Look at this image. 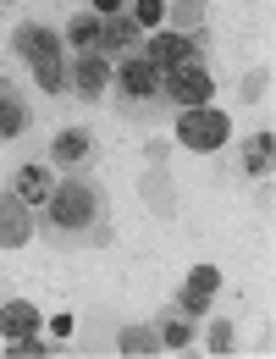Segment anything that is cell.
<instances>
[{
	"label": "cell",
	"mask_w": 276,
	"mask_h": 359,
	"mask_svg": "<svg viewBox=\"0 0 276 359\" xmlns=\"http://www.w3.org/2000/svg\"><path fill=\"white\" fill-rule=\"evenodd\" d=\"M39 232H45L50 249H99V243H111L105 188H99L89 172L55 177L50 199L39 205Z\"/></svg>",
	"instance_id": "obj_1"
},
{
	"label": "cell",
	"mask_w": 276,
	"mask_h": 359,
	"mask_svg": "<svg viewBox=\"0 0 276 359\" xmlns=\"http://www.w3.org/2000/svg\"><path fill=\"white\" fill-rule=\"evenodd\" d=\"M111 105L127 116V122H144V128H155L160 116H172V105H166V72L144 55V50H133V55H122L116 61V78H111Z\"/></svg>",
	"instance_id": "obj_2"
},
{
	"label": "cell",
	"mask_w": 276,
	"mask_h": 359,
	"mask_svg": "<svg viewBox=\"0 0 276 359\" xmlns=\"http://www.w3.org/2000/svg\"><path fill=\"white\" fill-rule=\"evenodd\" d=\"M11 50L34 67V83L45 94H61L67 89V67H61V39L50 34V28H39V22H22L17 34H11Z\"/></svg>",
	"instance_id": "obj_3"
},
{
	"label": "cell",
	"mask_w": 276,
	"mask_h": 359,
	"mask_svg": "<svg viewBox=\"0 0 276 359\" xmlns=\"http://www.w3.org/2000/svg\"><path fill=\"white\" fill-rule=\"evenodd\" d=\"M227 138H232L227 111H216V105H193V111H177V144H183V149H199V155H210V149H221Z\"/></svg>",
	"instance_id": "obj_4"
},
{
	"label": "cell",
	"mask_w": 276,
	"mask_h": 359,
	"mask_svg": "<svg viewBox=\"0 0 276 359\" xmlns=\"http://www.w3.org/2000/svg\"><path fill=\"white\" fill-rule=\"evenodd\" d=\"M50 166L55 172H94L99 166V138L89 133V128H61V133L50 138Z\"/></svg>",
	"instance_id": "obj_5"
},
{
	"label": "cell",
	"mask_w": 276,
	"mask_h": 359,
	"mask_svg": "<svg viewBox=\"0 0 276 359\" xmlns=\"http://www.w3.org/2000/svg\"><path fill=\"white\" fill-rule=\"evenodd\" d=\"M216 94V78L205 61H188V67H172L166 72V105L172 111H193V105H210Z\"/></svg>",
	"instance_id": "obj_6"
},
{
	"label": "cell",
	"mask_w": 276,
	"mask_h": 359,
	"mask_svg": "<svg viewBox=\"0 0 276 359\" xmlns=\"http://www.w3.org/2000/svg\"><path fill=\"white\" fill-rule=\"evenodd\" d=\"M111 89V61L105 55H78V67L67 72V94H78L83 105H99Z\"/></svg>",
	"instance_id": "obj_7"
},
{
	"label": "cell",
	"mask_w": 276,
	"mask_h": 359,
	"mask_svg": "<svg viewBox=\"0 0 276 359\" xmlns=\"http://www.w3.org/2000/svg\"><path fill=\"white\" fill-rule=\"evenodd\" d=\"M144 55L160 72H172V67H188V61H205V45L188 39V34H160V39H144Z\"/></svg>",
	"instance_id": "obj_8"
},
{
	"label": "cell",
	"mask_w": 276,
	"mask_h": 359,
	"mask_svg": "<svg viewBox=\"0 0 276 359\" xmlns=\"http://www.w3.org/2000/svg\"><path fill=\"white\" fill-rule=\"evenodd\" d=\"M221 293V266H193V276H188V287L177 293V310L188 315V320H199V315L210 310V299Z\"/></svg>",
	"instance_id": "obj_9"
},
{
	"label": "cell",
	"mask_w": 276,
	"mask_h": 359,
	"mask_svg": "<svg viewBox=\"0 0 276 359\" xmlns=\"http://www.w3.org/2000/svg\"><path fill=\"white\" fill-rule=\"evenodd\" d=\"M50 188H55V166H50V161H28V166H17V177H11V194H17L22 205H45Z\"/></svg>",
	"instance_id": "obj_10"
},
{
	"label": "cell",
	"mask_w": 276,
	"mask_h": 359,
	"mask_svg": "<svg viewBox=\"0 0 276 359\" xmlns=\"http://www.w3.org/2000/svg\"><path fill=\"white\" fill-rule=\"evenodd\" d=\"M34 128V105L22 100V94L11 89L6 78H0V144H11V138H22Z\"/></svg>",
	"instance_id": "obj_11"
},
{
	"label": "cell",
	"mask_w": 276,
	"mask_h": 359,
	"mask_svg": "<svg viewBox=\"0 0 276 359\" xmlns=\"http://www.w3.org/2000/svg\"><path fill=\"white\" fill-rule=\"evenodd\" d=\"M133 50H144V28L133 22V11H116V17H105V61L111 55H133Z\"/></svg>",
	"instance_id": "obj_12"
},
{
	"label": "cell",
	"mask_w": 276,
	"mask_h": 359,
	"mask_svg": "<svg viewBox=\"0 0 276 359\" xmlns=\"http://www.w3.org/2000/svg\"><path fill=\"white\" fill-rule=\"evenodd\" d=\"M45 326V310H34L28 299H11V304H0V337L6 343H17V337H34Z\"/></svg>",
	"instance_id": "obj_13"
},
{
	"label": "cell",
	"mask_w": 276,
	"mask_h": 359,
	"mask_svg": "<svg viewBox=\"0 0 276 359\" xmlns=\"http://www.w3.org/2000/svg\"><path fill=\"white\" fill-rule=\"evenodd\" d=\"M67 45L78 50V55H99V50H105V17L78 11V17L67 22Z\"/></svg>",
	"instance_id": "obj_14"
},
{
	"label": "cell",
	"mask_w": 276,
	"mask_h": 359,
	"mask_svg": "<svg viewBox=\"0 0 276 359\" xmlns=\"http://www.w3.org/2000/svg\"><path fill=\"white\" fill-rule=\"evenodd\" d=\"M34 226H28V216H22V199L17 194H0V243H22Z\"/></svg>",
	"instance_id": "obj_15"
},
{
	"label": "cell",
	"mask_w": 276,
	"mask_h": 359,
	"mask_svg": "<svg viewBox=\"0 0 276 359\" xmlns=\"http://www.w3.org/2000/svg\"><path fill=\"white\" fill-rule=\"evenodd\" d=\"M271 155H276V138L271 133H254L249 138V149H243V177H271Z\"/></svg>",
	"instance_id": "obj_16"
},
{
	"label": "cell",
	"mask_w": 276,
	"mask_h": 359,
	"mask_svg": "<svg viewBox=\"0 0 276 359\" xmlns=\"http://www.w3.org/2000/svg\"><path fill=\"white\" fill-rule=\"evenodd\" d=\"M149 348H160V332H122V354H149Z\"/></svg>",
	"instance_id": "obj_17"
},
{
	"label": "cell",
	"mask_w": 276,
	"mask_h": 359,
	"mask_svg": "<svg viewBox=\"0 0 276 359\" xmlns=\"http://www.w3.org/2000/svg\"><path fill=\"white\" fill-rule=\"evenodd\" d=\"M160 343L183 348V343H188V315H183V320H177V315H166V320H160Z\"/></svg>",
	"instance_id": "obj_18"
},
{
	"label": "cell",
	"mask_w": 276,
	"mask_h": 359,
	"mask_svg": "<svg viewBox=\"0 0 276 359\" xmlns=\"http://www.w3.org/2000/svg\"><path fill=\"white\" fill-rule=\"evenodd\" d=\"M160 11H166V0H138V6H133V22H138V28H155Z\"/></svg>",
	"instance_id": "obj_19"
},
{
	"label": "cell",
	"mask_w": 276,
	"mask_h": 359,
	"mask_svg": "<svg viewBox=\"0 0 276 359\" xmlns=\"http://www.w3.org/2000/svg\"><path fill=\"white\" fill-rule=\"evenodd\" d=\"M34 354H50L45 343H39V332H34V337H17V343H11V359H34Z\"/></svg>",
	"instance_id": "obj_20"
},
{
	"label": "cell",
	"mask_w": 276,
	"mask_h": 359,
	"mask_svg": "<svg viewBox=\"0 0 276 359\" xmlns=\"http://www.w3.org/2000/svg\"><path fill=\"white\" fill-rule=\"evenodd\" d=\"M210 348H216V354H227V348H232V326H227V320L210 326Z\"/></svg>",
	"instance_id": "obj_21"
},
{
	"label": "cell",
	"mask_w": 276,
	"mask_h": 359,
	"mask_svg": "<svg viewBox=\"0 0 276 359\" xmlns=\"http://www.w3.org/2000/svg\"><path fill=\"white\" fill-rule=\"evenodd\" d=\"M122 11V0H94V17H116Z\"/></svg>",
	"instance_id": "obj_22"
}]
</instances>
